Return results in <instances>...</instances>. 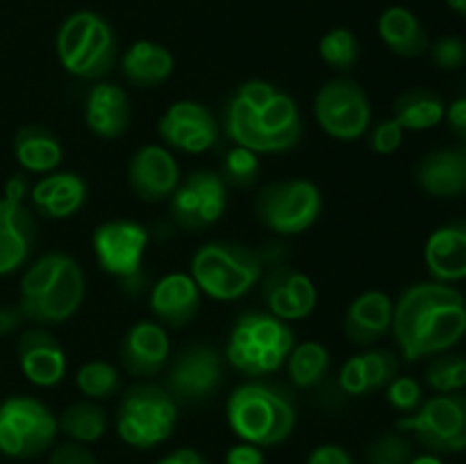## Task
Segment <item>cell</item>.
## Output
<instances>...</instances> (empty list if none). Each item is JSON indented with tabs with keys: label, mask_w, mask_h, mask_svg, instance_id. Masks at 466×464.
<instances>
[{
	"label": "cell",
	"mask_w": 466,
	"mask_h": 464,
	"mask_svg": "<svg viewBox=\"0 0 466 464\" xmlns=\"http://www.w3.org/2000/svg\"><path fill=\"white\" fill-rule=\"evenodd\" d=\"M171 355L167 328L157 321H137L121 339L118 358L126 373L135 378H150L164 368Z\"/></svg>",
	"instance_id": "d6986e66"
},
{
	"label": "cell",
	"mask_w": 466,
	"mask_h": 464,
	"mask_svg": "<svg viewBox=\"0 0 466 464\" xmlns=\"http://www.w3.org/2000/svg\"><path fill=\"white\" fill-rule=\"evenodd\" d=\"M391 332L405 362L446 353L466 335V298L453 285L414 282L396 298Z\"/></svg>",
	"instance_id": "6da1fadb"
},
{
	"label": "cell",
	"mask_w": 466,
	"mask_h": 464,
	"mask_svg": "<svg viewBox=\"0 0 466 464\" xmlns=\"http://www.w3.org/2000/svg\"><path fill=\"white\" fill-rule=\"evenodd\" d=\"M18 314L12 312V309H0V335L9 332L12 328H16Z\"/></svg>",
	"instance_id": "681fc988"
},
{
	"label": "cell",
	"mask_w": 466,
	"mask_h": 464,
	"mask_svg": "<svg viewBox=\"0 0 466 464\" xmlns=\"http://www.w3.org/2000/svg\"><path fill=\"white\" fill-rule=\"evenodd\" d=\"M428 50L441 71H458L466 64V41L460 36H440Z\"/></svg>",
	"instance_id": "60d3db41"
},
{
	"label": "cell",
	"mask_w": 466,
	"mask_h": 464,
	"mask_svg": "<svg viewBox=\"0 0 466 464\" xmlns=\"http://www.w3.org/2000/svg\"><path fill=\"white\" fill-rule=\"evenodd\" d=\"M382 44L399 57H421L431 48V36L414 12L408 7H387L378 18Z\"/></svg>",
	"instance_id": "f1b7e54d"
},
{
	"label": "cell",
	"mask_w": 466,
	"mask_h": 464,
	"mask_svg": "<svg viewBox=\"0 0 466 464\" xmlns=\"http://www.w3.org/2000/svg\"><path fill=\"white\" fill-rule=\"evenodd\" d=\"M314 116L332 139L355 141L371 127V103L360 82L335 77L314 96Z\"/></svg>",
	"instance_id": "7c38bea8"
},
{
	"label": "cell",
	"mask_w": 466,
	"mask_h": 464,
	"mask_svg": "<svg viewBox=\"0 0 466 464\" xmlns=\"http://www.w3.org/2000/svg\"><path fill=\"white\" fill-rule=\"evenodd\" d=\"M226 464H267V455H264L262 446L248 444V441H239V444L230 446L226 450Z\"/></svg>",
	"instance_id": "ee69618b"
},
{
	"label": "cell",
	"mask_w": 466,
	"mask_h": 464,
	"mask_svg": "<svg viewBox=\"0 0 466 464\" xmlns=\"http://www.w3.org/2000/svg\"><path fill=\"white\" fill-rule=\"evenodd\" d=\"M446 116V103L437 91L412 86L394 100V118L403 130L423 132L440 126Z\"/></svg>",
	"instance_id": "1f68e13d"
},
{
	"label": "cell",
	"mask_w": 466,
	"mask_h": 464,
	"mask_svg": "<svg viewBox=\"0 0 466 464\" xmlns=\"http://www.w3.org/2000/svg\"><path fill=\"white\" fill-rule=\"evenodd\" d=\"M328 368H330V353L319 341H303V344L291 348L289 358H287V373L289 380L296 387H317L326 380Z\"/></svg>",
	"instance_id": "836d02e7"
},
{
	"label": "cell",
	"mask_w": 466,
	"mask_h": 464,
	"mask_svg": "<svg viewBox=\"0 0 466 464\" xmlns=\"http://www.w3.org/2000/svg\"><path fill=\"white\" fill-rule=\"evenodd\" d=\"M157 464H209V462L196 449L182 446V449H176L173 453L164 455Z\"/></svg>",
	"instance_id": "7dc6e473"
},
{
	"label": "cell",
	"mask_w": 466,
	"mask_h": 464,
	"mask_svg": "<svg viewBox=\"0 0 466 464\" xmlns=\"http://www.w3.org/2000/svg\"><path fill=\"white\" fill-rule=\"evenodd\" d=\"M48 464H98V462H96L94 453H91L85 444L66 441V444H59L57 449L50 453Z\"/></svg>",
	"instance_id": "7bdbcfd3"
},
{
	"label": "cell",
	"mask_w": 466,
	"mask_h": 464,
	"mask_svg": "<svg viewBox=\"0 0 466 464\" xmlns=\"http://www.w3.org/2000/svg\"><path fill=\"white\" fill-rule=\"evenodd\" d=\"M446 121L453 135L466 144V94L458 96L451 105H446Z\"/></svg>",
	"instance_id": "bcb514c9"
},
{
	"label": "cell",
	"mask_w": 466,
	"mask_h": 464,
	"mask_svg": "<svg viewBox=\"0 0 466 464\" xmlns=\"http://www.w3.org/2000/svg\"><path fill=\"white\" fill-rule=\"evenodd\" d=\"M319 55H321L323 62L330 68L339 73L353 71L355 64L360 62V39L355 36L353 30L349 27H335V30L326 32L319 41Z\"/></svg>",
	"instance_id": "8d00e7d4"
},
{
	"label": "cell",
	"mask_w": 466,
	"mask_h": 464,
	"mask_svg": "<svg viewBox=\"0 0 466 464\" xmlns=\"http://www.w3.org/2000/svg\"><path fill=\"white\" fill-rule=\"evenodd\" d=\"M446 5L460 16H466V0H446Z\"/></svg>",
	"instance_id": "816d5d0a"
},
{
	"label": "cell",
	"mask_w": 466,
	"mask_h": 464,
	"mask_svg": "<svg viewBox=\"0 0 466 464\" xmlns=\"http://www.w3.org/2000/svg\"><path fill=\"white\" fill-rule=\"evenodd\" d=\"M321 189L305 177L271 182L259 191L255 203V212L262 226L285 237L309 230L321 217Z\"/></svg>",
	"instance_id": "30bf717a"
},
{
	"label": "cell",
	"mask_w": 466,
	"mask_h": 464,
	"mask_svg": "<svg viewBox=\"0 0 466 464\" xmlns=\"http://www.w3.org/2000/svg\"><path fill=\"white\" fill-rule=\"evenodd\" d=\"M394 300L380 289H369L349 305L344 317V335L360 348H371L391 330Z\"/></svg>",
	"instance_id": "603a6c76"
},
{
	"label": "cell",
	"mask_w": 466,
	"mask_h": 464,
	"mask_svg": "<svg viewBox=\"0 0 466 464\" xmlns=\"http://www.w3.org/2000/svg\"><path fill=\"white\" fill-rule=\"evenodd\" d=\"M259 287L267 309L282 321H299L317 308L319 294L314 282L299 268L285 264V259L264 271Z\"/></svg>",
	"instance_id": "2e32d148"
},
{
	"label": "cell",
	"mask_w": 466,
	"mask_h": 464,
	"mask_svg": "<svg viewBox=\"0 0 466 464\" xmlns=\"http://www.w3.org/2000/svg\"><path fill=\"white\" fill-rule=\"evenodd\" d=\"M259 176V159L258 153L244 148V146H232L223 157L221 177L226 185L237 187V189H246V187L255 185Z\"/></svg>",
	"instance_id": "f35d334b"
},
{
	"label": "cell",
	"mask_w": 466,
	"mask_h": 464,
	"mask_svg": "<svg viewBox=\"0 0 466 464\" xmlns=\"http://www.w3.org/2000/svg\"><path fill=\"white\" fill-rule=\"evenodd\" d=\"M414 177L421 191L435 198L466 194V144L423 155L414 168Z\"/></svg>",
	"instance_id": "cb8c5ba5"
},
{
	"label": "cell",
	"mask_w": 466,
	"mask_h": 464,
	"mask_svg": "<svg viewBox=\"0 0 466 464\" xmlns=\"http://www.w3.org/2000/svg\"><path fill=\"white\" fill-rule=\"evenodd\" d=\"M35 244V221L23 203L0 200V276L21 267Z\"/></svg>",
	"instance_id": "83f0119b"
},
{
	"label": "cell",
	"mask_w": 466,
	"mask_h": 464,
	"mask_svg": "<svg viewBox=\"0 0 466 464\" xmlns=\"http://www.w3.org/2000/svg\"><path fill=\"white\" fill-rule=\"evenodd\" d=\"M308 464H355L346 449L337 444H321L309 453Z\"/></svg>",
	"instance_id": "f6af8a7d"
},
{
	"label": "cell",
	"mask_w": 466,
	"mask_h": 464,
	"mask_svg": "<svg viewBox=\"0 0 466 464\" xmlns=\"http://www.w3.org/2000/svg\"><path fill=\"white\" fill-rule=\"evenodd\" d=\"M405 130L400 127V123L391 118H382L376 126L371 127V135H369V148L378 155H391L400 148L403 144Z\"/></svg>",
	"instance_id": "b9f144b4"
},
{
	"label": "cell",
	"mask_w": 466,
	"mask_h": 464,
	"mask_svg": "<svg viewBox=\"0 0 466 464\" xmlns=\"http://www.w3.org/2000/svg\"><path fill=\"white\" fill-rule=\"evenodd\" d=\"M18 362L27 380L36 387H55L66 376V353L62 344L41 328L23 332L18 341Z\"/></svg>",
	"instance_id": "7402d4cb"
},
{
	"label": "cell",
	"mask_w": 466,
	"mask_h": 464,
	"mask_svg": "<svg viewBox=\"0 0 466 464\" xmlns=\"http://www.w3.org/2000/svg\"><path fill=\"white\" fill-rule=\"evenodd\" d=\"M14 155L25 171L50 173L62 164L64 148L48 127L25 126L14 139Z\"/></svg>",
	"instance_id": "4dcf8cb0"
},
{
	"label": "cell",
	"mask_w": 466,
	"mask_h": 464,
	"mask_svg": "<svg viewBox=\"0 0 466 464\" xmlns=\"http://www.w3.org/2000/svg\"><path fill=\"white\" fill-rule=\"evenodd\" d=\"M226 132L253 153H285L303 135L296 100L267 80H246L226 107Z\"/></svg>",
	"instance_id": "7a4b0ae2"
},
{
	"label": "cell",
	"mask_w": 466,
	"mask_h": 464,
	"mask_svg": "<svg viewBox=\"0 0 466 464\" xmlns=\"http://www.w3.org/2000/svg\"><path fill=\"white\" fill-rule=\"evenodd\" d=\"M423 382H426L435 394H455V391H464L466 355L451 353V350L432 355L426 371H423Z\"/></svg>",
	"instance_id": "e575fe53"
},
{
	"label": "cell",
	"mask_w": 466,
	"mask_h": 464,
	"mask_svg": "<svg viewBox=\"0 0 466 464\" xmlns=\"http://www.w3.org/2000/svg\"><path fill=\"white\" fill-rule=\"evenodd\" d=\"M157 132L167 146L191 155L212 148L218 135L214 114L196 100H176L159 118Z\"/></svg>",
	"instance_id": "e0dca14e"
},
{
	"label": "cell",
	"mask_w": 466,
	"mask_h": 464,
	"mask_svg": "<svg viewBox=\"0 0 466 464\" xmlns=\"http://www.w3.org/2000/svg\"><path fill=\"white\" fill-rule=\"evenodd\" d=\"M387 389V403L400 414H412L421 408L423 403V387L421 382L410 376H396Z\"/></svg>",
	"instance_id": "ab89813d"
},
{
	"label": "cell",
	"mask_w": 466,
	"mask_h": 464,
	"mask_svg": "<svg viewBox=\"0 0 466 464\" xmlns=\"http://www.w3.org/2000/svg\"><path fill=\"white\" fill-rule=\"evenodd\" d=\"M285 259L282 246L250 248L239 241H208L191 257V277L214 300H237L259 285L271 264Z\"/></svg>",
	"instance_id": "3957f363"
},
{
	"label": "cell",
	"mask_w": 466,
	"mask_h": 464,
	"mask_svg": "<svg viewBox=\"0 0 466 464\" xmlns=\"http://www.w3.org/2000/svg\"><path fill=\"white\" fill-rule=\"evenodd\" d=\"M171 214L185 230H205L221 221L228 209V185L221 173L198 168L173 191Z\"/></svg>",
	"instance_id": "4fadbf2b"
},
{
	"label": "cell",
	"mask_w": 466,
	"mask_h": 464,
	"mask_svg": "<svg viewBox=\"0 0 466 464\" xmlns=\"http://www.w3.org/2000/svg\"><path fill=\"white\" fill-rule=\"evenodd\" d=\"M127 180L132 191L146 203H162L173 196L180 185V166L173 153L164 146H141L130 159Z\"/></svg>",
	"instance_id": "ac0fdd59"
},
{
	"label": "cell",
	"mask_w": 466,
	"mask_h": 464,
	"mask_svg": "<svg viewBox=\"0 0 466 464\" xmlns=\"http://www.w3.org/2000/svg\"><path fill=\"white\" fill-rule=\"evenodd\" d=\"M57 432V417L41 400L12 396L0 403V453L7 458H36L55 444Z\"/></svg>",
	"instance_id": "8fae6325"
},
{
	"label": "cell",
	"mask_w": 466,
	"mask_h": 464,
	"mask_svg": "<svg viewBox=\"0 0 466 464\" xmlns=\"http://www.w3.org/2000/svg\"><path fill=\"white\" fill-rule=\"evenodd\" d=\"M57 57L71 76L100 80L116 62V35L100 14L76 12L59 27Z\"/></svg>",
	"instance_id": "52a82bcc"
},
{
	"label": "cell",
	"mask_w": 466,
	"mask_h": 464,
	"mask_svg": "<svg viewBox=\"0 0 466 464\" xmlns=\"http://www.w3.org/2000/svg\"><path fill=\"white\" fill-rule=\"evenodd\" d=\"M423 262L435 282L455 285L466 280V218H455L431 232Z\"/></svg>",
	"instance_id": "ffe728a7"
},
{
	"label": "cell",
	"mask_w": 466,
	"mask_h": 464,
	"mask_svg": "<svg viewBox=\"0 0 466 464\" xmlns=\"http://www.w3.org/2000/svg\"><path fill=\"white\" fill-rule=\"evenodd\" d=\"M396 430L412 435L428 453L455 455L466 450V394H437L396 421Z\"/></svg>",
	"instance_id": "9c48e42d"
},
{
	"label": "cell",
	"mask_w": 466,
	"mask_h": 464,
	"mask_svg": "<svg viewBox=\"0 0 466 464\" xmlns=\"http://www.w3.org/2000/svg\"><path fill=\"white\" fill-rule=\"evenodd\" d=\"M173 55L162 44L141 39L135 41L121 57V71L130 85L141 89L159 86L173 73Z\"/></svg>",
	"instance_id": "f546056e"
},
{
	"label": "cell",
	"mask_w": 466,
	"mask_h": 464,
	"mask_svg": "<svg viewBox=\"0 0 466 464\" xmlns=\"http://www.w3.org/2000/svg\"><path fill=\"white\" fill-rule=\"evenodd\" d=\"M86 294L85 273L71 255L46 253L21 280V314L35 323H64L80 309Z\"/></svg>",
	"instance_id": "277c9868"
},
{
	"label": "cell",
	"mask_w": 466,
	"mask_h": 464,
	"mask_svg": "<svg viewBox=\"0 0 466 464\" xmlns=\"http://www.w3.org/2000/svg\"><path fill=\"white\" fill-rule=\"evenodd\" d=\"M91 244L105 273L121 280H137L148 246V230L130 218H112L96 227Z\"/></svg>",
	"instance_id": "5bb4252c"
},
{
	"label": "cell",
	"mask_w": 466,
	"mask_h": 464,
	"mask_svg": "<svg viewBox=\"0 0 466 464\" xmlns=\"http://www.w3.org/2000/svg\"><path fill=\"white\" fill-rule=\"evenodd\" d=\"M399 373V358L385 348H369L353 355L339 371V387L346 396H367L385 389Z\"/></svg>",
	"instance_id": "484cf974"
},
{
	"label": "cell",
	"mask_w": 466,
	"mask_h": 464,
	"mask_svg": "<svg viewBox=\"0 0 466 464\" xmlns=\"http://www.w3.org/2000/svg\"><path fill=\"white\" fill-rule=\"evenodd\" d=\"M76 385L80 394L86 396L89 400H105L121 391L123 378L116 367H112L109 362L94 359V362H86L77 368Z\"/></svg>",
	"instance_id": "d590c367"
},
{
	"label": "cell",
	"mask_w": 466,
	"mask_h": 464,
	"mask_svg": "<svg viewBox=\"0 0 466 464\" xmlns=\"http://www.w3.org/2000/svg\"><path fill=\"white\" fill-rule=\"evenodd\" d=\"M57 428L71 441L85 446L96 444L107 432V412L96 400H77V403L64 408V412L57 419Z\"/></svg>",
	"instance_id": "d6a6232c"
},
{
	"label": "cell",
	"mask_w": 466,
	"mask_h": 464,
	"mask_svg": "<svg viewBox=\"0 0 466 464\" xmlns=\"http://www.w3.org/2000/svg\"><path fill=\"white\" fill-rule=\"evenodd\" d=\"M86 182L77 173H48L32 187V203L36 212L48 218H68L86 203Z\"/></svg>",
	"instance_id": "4316f807"
},
{
	"label": "cell",
	"mask_w": 466,
	"mask_h": 464,
	"mask_svg": "<svg viewBox=\"0 0 466 464\" xmlns=\"http://www.w3.org/2000/svg\"><path fill=\"white\" fill-rule=\"evenodd\" d=\"M25 191H27V185L25 180H23V176H12L7 185H5V198L12 200V203H23Z\"/></svg>",
	"instance_id": "c3c4849f"
},
{
	"label": "cell",
	"mask_w": 466,
	"mask_h": 464,
	"mask_svg": "<svg viewBox=\"0 0 466 464\" xmlns=\"http://www.w3.org/2000/svg\"><path fill=\"white\" fill-rule=\"evenodd\" d=\"M86 126L100 139H118L130 127V100L123 86L114 82H98L89 89L85 103Z\"/></svg>",
	"instance_id": "d4e9b609"
},
{
	"label": "cell",
	"mask_w": 466,
	"mask_h": 464,
	"mask_svg": "<svg viewBox=\"0 0 466 464\" xmlns=\"http://www.w3.org/2000/svg\"><path fill=\"white\" fill-rule=\"evenodd\" d=\"M228 426L241 441L255 446H278L296 428V403L280 385L250 380L237 387L226 403Z\"/></svg>",
	"instance_id": "5b68a950"
},
{
	"label": "cell",
	"mask_w": 466,
	"mask_h": 464,
	"mask_svg": "<svg viewBox=\"0 0 466 464\" xmlns=\"http://www.w3.org/2000/svg\"><path fill=\"white\" fill-rule=\"evenodd\" d=\"M177 423V400L167 387L135 385L123 394L116 412V432L127 446L155 449L173 435Z\"/></svg>",
	"instance_id": "ba28073f"
},
{
	"label": "cell",
	"mask_w": 466,
	"mask_h": 464,
	"mask_svg": "<svg viewBox=\"0 0 466 464\" xmlns=\"http://www.w3.org/2000/svg\"><path fill=\"white\" fill-rule=\"evenodd\" d=\"M221 382L223 362L218 350L208 344H189L173 358L167 389L176 400L203 403L217 394Z\"/></svg>",
	"instance_id": "9a60e30c"
},
{
	"label": "cell",
	"mask_w": 466,
	"mask_h": 464,
	"mask_svg": "<svg viewBox=\"0 0 466 464\" xmlns=\"http://www.w3.org/2000/svg\"><path fill=\"white\" fill-rule=\"evenodd\" d=\"M414 458V444L405 432L391 430L373 437L367 446L369 464H410Z\"/></svg>",
	"instance_id": "74e56055"
},
{
	"label": "cell",
	"mask_w": 466,
	"mask_h": 464,
	"mask_svg": "<svg viewBox=\"0 0 466 464\" xmlns=\"http://www.w3.org/2000/svg\"><path fill=\"white\" fill-rule=\"evenodd\" d=\"M464 94H466V86H464Z\"/></svg>",
	"instance_id": "f5cc1de1"
},
{
	"label": "cell",
	"mask_w": 466,
	"mask_h": 464,
	"mask_svg": "<svg viewBox=\"0 0 466 464\" xmlns=\"http://www.w3.org/2000/svg\"><path fill=\"white\" fill-rule=\"evenodd\" d=\"M200 294L191 273H168L150 291V312L164 328H182L198 314Z\"/></svg>",
	"instance_id": "44dd1931"
},
{
	"label": "cell",
	"mask_w": 466,
	"mask_h": 464,
	"mask_svg": "<svg viewBox=\"0 0 466 464\" xmlns=\"http://www.w3.org/2000/svg\"><path fill=\"white\" fill-rule=\"evenodd\" d=\"M410 464H446V462L440 458V455L423 453V455H414V458L410 459Z\"/></svg>",
	"instance_id": "f907efd6"
},
{
	"label": "cell",
	"mask_w": 466,
	"mask_h": 464,
	"mask_svg": "<svg viewBox=\"0 0 466 464\" xmlns=\"http://www.w3.org/2000/svg\"><path fill=\"white\" fill-rule=\"evenodd\" d=\"M294 348V332L271 312H246L228 339V362L248 378L276 373Z\"/></svg>",
	"instance_id": "8992f818"
}]
</instances>
